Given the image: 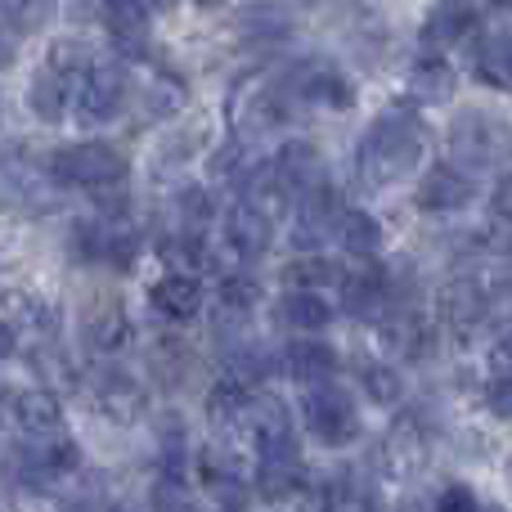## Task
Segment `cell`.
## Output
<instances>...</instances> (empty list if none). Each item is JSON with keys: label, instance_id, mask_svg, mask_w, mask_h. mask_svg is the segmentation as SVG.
Returning a JSON list of instances; mask_svg holds the SVG:
<instances>
[{"label": "cell", "instance_id": "1", "mask_svg": "<svg viewBox=\"0 0 512 512\" xmlns=\"http://www.w3.org/2000/svg\"><path fill=\"white\" fill-rule=\"evenodd\" d=\"M427 153V126L414 113H387L364 131L360 153H355V176L369 194L400 185L405 176H414V167Z\"/></svg>", "mask_w": 512, "mask_h": 512}, {"label": "cell", "instance_id": "2", "mask_svg": "<svg viewBox=\"0 0 512 512\" xmlns=\"http://www.w3.org/2000/svg\"><path fill=\"white\" fill-rule=\"evenodd\" d=\"M90 59H95V54L77 41L50 45L45 63L32 77V95H27L32 99V113L41 117V122H59V117L72 108V90H77V81H81V72H86Z\"/></svg>", "mask_w": 512, "mask_h": 512}, {"label": "cell", "instance_id": "3", "mask_svg": "<svg viewBox=\"0 0 512 512\" xmlns=\"http://www.w3.org/2000/svg\"><path fill=\"white\" fill-rule=\"evenodd\" d=\"M450 158L463 171H495L512 162V131L508 122L490 113H459L450 126Z\"/></svg>", "mask_w": 512, "mask_h": 512}, {"label": "cell", "instance_id": "4", "mask_svg": "<svg viewBox=\"0 0 512 512\" xmlns=\"http://www.w3.org/2000/svg\"><path fill=\"white\" fill-rule=\"evenodd\" d=\"M50 180L68 189H113L126 180V158L113 149V144H99V140H86V144H63L59 153H50Z\"/></svg>", "mask_w": 512, "mask_h": 512}, {"label": "cell", "instance_id": "5", "mask_svg": "<svg viewBox=\"0 0 512 512\" xmlns=\"http://www.w3.org/2000/svg\"><path fill=\"white\" fill-rule=\"evenodd\" d=\"M301 423L328 450H342L360 436V409H355V396L337 382H319V387L301 391Z\"/></svg>", "mask_w": 512, "mask_h": 512}, {"label": "cell", "instance_id": "6", "mask_svg": "<svg viewBox=\"0 0 512 512\" xmlns=\"http://www.w3.org/2000/svg\"><path fill=\"white\" fill-rule=\"evenodd\" d=\"M126 104V77L113 59H90L86 72H81L77 90H72V113L77 122L99 126V122H113Z\"/></svg>", "mask_w": 512, "mask_h": 512}, {"label": "cell", "instance_id": "7", "mask_svg": "<svg viewBox=\"0 0 512 512\" xmlns=\"http://www.w3.org/2000/svg\"><path fill=\"white\" fill-rule=\"evenodd\" d=\"M189 481H194V490H203L221 512H239L243 504H248V490H252L243 463L225 450H198L194 454V477Z\"/></svg>", "mask_w": 512, "mask_h": 512}, {"label": "cell", "instance_id": "8", "mask_svg": "<svg viewBox=\"0 0 512 512\" xmlns=\"http://www.w3.org/2000/svg\"><path fill=\"white\" fill-rule=\"evenodd\" d=\"M77 463H81L77 441L68 432H59V436H45V441H27L18 450V477L36 490H50L59 481H68L77 472Z\"/></svg>", "mask_w": 512, "mask_h": 512}, {"label": "cell", "instance_id": "9", "mask_svg": "<svg viewBox=\"0 0 512 512\" xmlns=\"http://www.w3.org/2000/svg\"><path fill=\"white\" fill-rule=\"evenodd\" d=\"M77 248L99 265H126L135 256V225L126 221L122 207H104L95 221L77 225Z\"/></svg>", "mask_w": 512, "mask_h": 512}, {"label": "cell", "instance_id": "10", "mask_svg": "<svg viewBox=\"0 0 512 512\" xmlns=\"http://www.w3.org/2000/svg\"><path fill=\"white\" fill-rule=\"evenodd\" d=\"M337 306L351 319H369V324H382L391 310V283L382 265H355V270H342L337 279Z\"/></svg>", "mask_w": 512, "mask_h": 512}, {"label": "cell", "instance_id": "11", "mask_svg": "<svg viewBox=\"0 0 512 512\" xmlns=\"http://www.w3.org/2000/svg\"><path fill=\"white\" fill-rule=\"evenodd\" d=\"M274 171H279L283 189L292 194V203H310V198H324L328 194V171H324V158H319L315 144L306 140H288L279 153H274L270 162Z\"/></svg>", "mask_w": 512, "mask_h": 512}, {"label": "cell", "instance_id": "12", "mask_svg": "<svg viewBox=\"0 0 512 512\" xmlns=\"http://www.w3.org/2000/svg\"><path fill=\"white\" fill-rule=\"evenodd\" d=\"M243 432H248L256 459H288V454H297L292 418H288V409H283L279 396H256L248 423H243Z\"/></svg>", "mask_w": 512, "mask_h": 512}, {"label": "cell", "instance_id": "13", "mask_svg": "<svg viewBox=\"0 0 512 512\" xmlns=\"http://www.w3.org/2000/svg\"><path fill=\"white\" fill-rule=\"evenodd\" d=\"M90 405H95L108 423H135V418L149 409V391L126 369H99L95 378H90Z\"/></svg>", "mask_w": 512, "mask_h": 512}, {"label": "cell", "instance_id": "14", "mask_svg": "<svg viewBox=\"0 0 512 512\" xmlns=\"http://www.w3.org/2000/svg\"><path fill=\"white\" fill-rule=\"evenodd\" d=\"M292 90H297V99H306V104H315V108H333V113L355 104V81L328 59H315V63H306V68H297Z\"/></svg>", "mask_w": 512, "mask_h": 512}, {"label": "cell", "instance_id": "15", "mask_svg": "<svg viewBox=\"0 0 512 512\" xmlns=\"http://www.w3.org/2000/svg\"><path fill=\"white\" fill-rule=\"evenodd\" d=\"M414 198L423 212H463V207L477 198V180H472L463 167H454V162H441V167L423 171Z\"/></svg>", "mask_w": 512, "mask_h": 512}, {"label": "cell", "instance_id": "16", "mask_svg": "<svg viewBox=\"0 0 512 512\" xmlns=\"http://www.w3.org/2000/svg\"><path fill=\"white\" fill-rule=\"evenodd\" d=\"M9 418H14V427L27 436V441H45V436H59L63 432V409H59V396L54 391H18L14 400H9Z\"/></svg>", "mask_w": 512, "mask_h": 512}, {"label": "cell", "instance_id": "17", "mask_svg": "<svg viewBox=\"0 0 512 512\" xmlns=\"http://www.w3.org/2000/svg\"><path fill=\"white\" fill-rule=\"evenodd\" d=\"M472 27H477V9H472V0H445V5H436L432 18L423 23V50L427 54H450Z\"/></svg>", "mask_w": 512, "mask_h": 512}, {"label": "cell", "instance_id": "18", "mask_svg": "<svg viewBox=\"0 0 512 512\" xmlns=\"http://www.w3.org/2000/svg\"><path fill=\"white\" fill-rule=\"evenodd\" d=\"M283 369H288V378L301 382V387H319V382H333L337 351L328 342H319V337H297V342L288 346V355H283Z\"/></svg>", "mask_w": 512, "mask_h": 512}, {"label": "cell", "instance_id": "19", "mask_svg": "<svg viewBox=\"0 0 512 512\" xmlns=\"http://www.w3.org/2000/svg\"><path fill=\"white\" fill-rule=\"evenodd\" d=\"M243 207H252L261 221H283L288 216V207H292V194L283 189V180H279V171L265 162V167H252L248 176H243V198H239Z\"/></svg>", "mask_w": 512, "mask_h": 512}, {"label": "cell", "instance_id": "20", "mask_svg": "<svg viewBox=\"0 0 512 512\" xmlns=\"http://www.w3.org/2000/svg\"><path fill=\"white\" fill-rule=\"evenodd\" d=\"M149 301L162 319L185 324V319H194L198 310H203V283H198L194 274H162V279L153 283Z\"/></svg>", "mask_w": 512, "mask_h": 512}, {"label": "cell", "instance_id": "21", "mask_svg": "<svg viewBox=\"0 0 512 512\" xmlns=\"http://www.w3.org/2000/svg\"><path fill=\"white\" fill-rule=\"evenodd\" d=\"M252 400H256V391L248 387V382H239V378L225 373V378L207 391V418H212L216 427H225V432H230V427L243 432V423H248V414H252Z\"/></svg>", "mask_w": 512, "mask_h": 512}, {"label": "cell", "instance_id": "22", "mask_svg": "<svg viewBox=\"0 0 512 512\" xmlns=\"http://www.w3.org/2000/svg\"><path fill=\"white\" fill-rule=\"evenodd\" d=\"M472 77L490 90L512 86V36L508 32H486L472 50Z\"/></svg>", "mask_w": 512, "mask_h": 512}, {"label": "cell", "instance_id": "23", "mask_svg": "<svg viewBox=\"0 0 512 512\" xmlns=\"http://www.w3.org/2000/svg\"><path fill=\"white\" fill-rule=\"evenodd\" d=\"M104 27L113 32L117 50L135 54L149 36V0H104Z\"/></svg>", "mask_w": 512, "mask_h": 512}, {"label": "cell", "instance_id": "24", "mask_svg": "<svg viewBox=\"0 0 512 512\" xmlns=\"http://www.w3.org/2000/svg\"><path fill=\"white\" fill-rule=\"evenodd\" d=\"M454 63L445 54H418V63L409 68V95L423 99V104H445L454 95Z\"/></svg>", "mask_w": 512, "mask_h": 512}, {"label": "cell", "instance_id": "25", "mask_svg": "<svg viewBox=\"0 0 512 512\" xmlns=\"http://www.w3.org/2000/svg\"><path fill=\"white\" fill-rule=\"evenodd\" d=\"M333 239L351 256H373L382 248V225L360 207H337L333 212Z\"/></svg>", "mask_w": 512, "mask_h": 512}, {"label": "cell", "instance_id": "26", "mask_svg": "<svg viewBox=\"0 0 512 512\" xmlns=\"http://www.w3.org/2000/svg\"><path fill=\"white\" fill-rule=\"evenodd\" d=\"M301 486H306V468H301L297 454L288 459H261L256 463V490L270 504H283V499H297Z\"/></svg>", "mask_w": 512, "mask_h": 512}, {"label": "cell", "instance_id": "27", "mask_svg": "<svg viewBox=\"0 0 512 512\" xmlns=\"http://www.w3.org/2000/svg\"><path fill=\"white\" fill-rule=\"evenodd\" d=\"M279 319L288 328H297L301 337H310L333 324V301H328L324 292H288V297L279 301Z\"/></svg>", "mask_w": 512, "mask_h": 512}, {"label": "cell", "instance_id": "28", "mask_svg": "<svg viewBox=\"0 0 512 512\" xmlns=\"http://www.w3.org/2000/svg\"><path fill=\"white\" fill-rule=\"evenodd\" d=\"M423 459H427L423 423H418V418H400V423L391 427V436H387V463L396 472H414V468H423Z\"/></svg>", "mask_w": 512, "mask_h": 512}, {"label": "cell", "instance_id": "29", "mask_svg": "<svg viewBox=\"0 0 512 512\" xmlns=\"http://www.w3.org/2000/svg\"><path fill=\"white\" fill-rule=\"evenodd\" d=\"M86 342H90V351H99V355H122L126 346L135 342V328L122 310L108 306L86 324Z\"/></svg>", "mask_w": 512, "mask_h": 512}, {"label": "cell", "instance_id": "30", "mask_svg": "<svg viewBox=\"0 0 512 512\" xmlns=\"http://www.w3.org/2000/svg\"><path fill=\"white\" fill-rule=\"evenodd\" d=\"M283 279H288L292 292H319L324 283H337V279H342V270H337L328 256L310 252V256H301V261H292L288 270H283Z\"/></svg>", "mask_w": 512, "mask_h": 512}, {"label": "cell", "instance_id": "31", "mask_svg": "<svg viewBox=\"0 0 512 512\" xmlns=\"http://www.w3.org/2000/svg\"><path fill=\"white\" fill-rule=\"evenodd\" d=\"M324 512H373V499H369V490L360 486L355 477H333L324 486Z\"/></svg>", "mask_w": 512, "mask_h": 512}, {"label": "cell", "instance_id": "32", "mask_svg": "<svg viewBox=\"0 0 512 512\" xmlns=\"http://www.w3.org/2000/svg\"><path fill=\"white\" fill-rule=\"evenodd\" d=\"M256 301H261V283H256L248 270H234L221 279V310L225 315H248Z\"/></svg>", "mask_w": 512, "mask_h": 512}, {"label": "cell", "instance_id": "33", "mask_svg": "<svg viewBox=\"0 0 512 512\" xmlns=\"http://www.w3.org/2000/svg\"><path fill=\"white\" fill-rule=\"evenodd\" d=\"M176 212H180V234H207L216 221V207H212V198H207V189H185Z\"/></svg>", "mask_w": 512, "mask_h": 512}, {"label": "cell", "instance_id": "34", "mask_svg": "<svg viewBox=\"0 0 512 512\" xmlns=\"http://www.w3.org/2000/svg\"><path fill=\"white\" fill-rule=\"evenodd\" d=\"M364 391H369L378 405H396V400H400V378L387 369V364H378V369H364Z\"/></svg>", "mask_w": 512, "mask_h": 512}, {"label": "cell", "instance_id": "35", "mask_svg": "<svg viewBox=\"0 0 512 512\" xmlns=\"http://www.w3.org/2000/svg\"><path fill=\"white\" fill-rule=\"evenodd\" d=\"M36 14H41V0H0V27H9V32L32 27Z\"/></svg>", "mask_w": 512, "mask_h": 512}, {"label": "cell", "instance_id": "36", "mask_svg": "<svg viewBox=\"0 0 512 512\" xmlns=\"http://www.w3.org/2000/svg\"><path fill=\"white\" fill-rule=\"evenodd\" d=\"M436 512H481V504L468 486H445L441 499H436Z\"/></svg>", "mask_w": 512, "mask_h": 512}, {"label": "cell", "instance_id": "37", "mask_svg": "<svg viewBox=\"0 0 512 512\" xmlns=\"http://www.w3.org/2000/svg\"><path fill=\"white\" fill-rule=\"evenodd\" d=\"M486 405L495 409L499 418H508V423H512V378H495V382H490Z\"/></svg>", "mask_w": 512, "mask_h": 512}, {"label": "cell", "instance_id": "38", "mask_svg": "<svg viewBox=\"0 0 512 512\" xmlns=\"http://www.w3.org/2000/svg\"><path fill=\"white\" fill-rule=\"evenodd\" d=\"M490 373L495 378H512V333L490 346Z\"/></svg>", "mask_w": 512, "mask_h": 512}, {"label": "cell", "instance_id": "39", "mask_svg": "<svg viewBox=\"0 0 512 512\" xmlns=\"http://www.w3.org/2000/svg\"><path fill=\"white\" fill-rule=\"evenodd\" d=\"M490 207H495V221L512 225V171L495 185V198H490Z\"/></svg>", "mask_w": 512, "mask_h": 512}, {"label": "cell", "instance_id": "40", "mask_svg": "<svg viewBox=\"0 0 512 512\" xmlns=\"http://www.w3.org/2000/svg\"><path fill=\"white\" fill-rule=\"evenodd\" d=\"M14 346H18L14 324H9V319H0V360H9V355H14Z\"/></svg>", "mask_w": 512, "mask_h": 512}, {"label": "cell", "instance_id": "41", "mask_svg": "<svg viewBox=\"0 0 512 512\" xmlns=\"http://www.w3.org/2000/svg\"><path fill=\"white\" fill-rule=\"evenodd\" d=\"M5 59H9V45H5V41H0V63H5Z\"/></svg>", "mask_w": 512, "mask_h": 512}, {"label": "cell", "instance_id": "42", "mask_svg": "<svg viewBox=\"0 0 512 512\" xmlns=\"http://www.w3.org/2000/svg\"><path fill=\"white\" fill-rule=\"evenodd\" d=\"M198 5H221V0H198Z\"/></svg>", "mask_w": 512, "mask_h": 512}]
</instances>
